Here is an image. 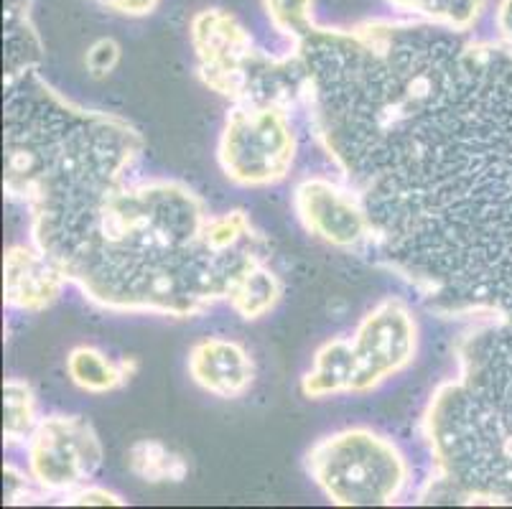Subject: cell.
I'll return each mask as SVG.
<instances>
[{
  "label": "cell",
  "mask_w": 512,
  "mask_h": 509,
  "mask_svg": "<svg viewBox=\"0 0 512 509\" xmlns=\"http://www.w3.org/2000/svg\"><path fill=\"white\" fill-rule=\"evenodd\" d=\"M316 146L360 194L377 265L439 316L512 324V46L416 18L314 26Z\"/></svg>",
  "instance_id": "obj_1"
},
{
  "label": "cell",
  "mask_w": 512,
  "mask_h": 509,
  "mask_svg": "<svg viewBox=\"0 0 512 509\" xmlns=\"http://www.w3.org/2000/svg\"><path fill=\"white\" fill-rule=\"evenodd\" d=\"M143 151L128 120L67 100L41 72L6 90L3 189L85 301L169 319L217 303L242 321L276 311L283 283L248 212L214 214L184 181L141 176Z\"/></svg>",
  "instance_id": "obj_2"
},
{
  "label": "cell",
  "mask_w": 512,
  "mask_h": 509,
  "mask_svg": "<svg viewBox=\"0 0 512 509\" xmlns=\"http://www.w3.org/2000/svg\"><path fill=\"white\" fill-rule=\"evenodd\" d=\"M454 362L421 415L431 466L416 504L512 507V324L469 321Z\"/></svg>",
  "instance_id": "obj_3"
},
{
  "label": "cell",
  "mask_w": 512,
  "mask_h": 509,
  "mask_svg": "<svg viewBox=\"0 0 512 509\" xmlns=\"http://www.w3.org/2000/svg\"><path fill=\"white\" fill-rule=\"evenodd\" d=\"M197 77L232 105L304 107L309 74L296 49L276 56L225 8H202L189 23Z\"/></svg>",
  "instance_id": "obj_4"
},
{
  "label": "cell",
  "mask_w": 512,
  "mask_h": 509,
  "mask_svg": "<svg viewBox=\"0 0 512 509\" xmlns=\"http://www.w3.org/2000/svg\"><path fill=\"white\" fill-rule=\"evenodd\" d=\"M421 329L411 303L388 296L370 308L347 336L329 339L299 382L304 398L367 395L406 372L418 357Z\"/></svg>",
  "instance_id": "obj_5"
},
{
  "label": "cell",
  "mask_w": 512,
  "mask_h": 509,
  "mask_svg": "<svg viewBox=\"0 0 512 509\" xmlns=\"http://www.w3.org/2000/svg\"><path fill=\"white\" fill-rule=\"evenodd\" d=\"M304 466L319 492L337 507H393L413 479L403 448L367 426L319 438L306 451Z\"/></svg>",
  "instance_id": "obj_6"
},
{
  "label": "cell",
  "mask_w": 512,
  "mask_h": 509,
  "mask_svg": "<svg viewBox=\"0 0 512 509\" xmlns=\"http://www.w3.org/2000/svg\"><path fill=\"white\" fill-rule=\"evenodd\" d=\"M299 133L291 112L276 105H232L217 140V161L230 184L271 189L291 176Z\"/></svg>",
  "instance_id": "obj_7"
},
{
  "label": "cell",
  "mask_w": 512,
  "mask_h": 509,
  "mask_svg": "<svg viewBox=\"0 0 512 509\" xmlns=\"http://www.w3.org/2000/svg\"><path fill=\"white\" fill-rule=\"evenodd\" d=\"M23 446L29 474L49 497L92 484L105 459L100 436L85 415H44Z\"/></svg>",
  "instance_id": "obj_8"
},
{
  "label": "cell",
  "mask_w": 512,
  "mask_h": 509,
  "mask_svg": "<svg viewBox=\"0 0 512 509\" xmlns=\"http://www.w3.org/2000/svg\"><path fill=\"white\" fill-rule=\"evenodd\" d=\"M293 212L301 227L324 245L347 252H367L372 222L360 194L342 179L311 174L293 186Z\"/></svg>",
  "instance_id": "obj_9"
},
{
  "label": "cell",
  "mask_w": 512,
  "mask_h": 509,
  "mask_svg": "<svg viewBox=\"0 0 512 509\" xmlns=\"http://www.w3.org/2000/svg\"><path fill=\"white\" fill-rule=\"evenodd\" d=\"M67 278L39 247L11 245L3 255V301L8 311L41 314L62 298Z\"/></svg>",
  "instance_id": "obj_10"
},
{
  "label": "cell",
  "mask_w": 512,
  "mask_h": 509,
  "mask_svg": "<svg viewBox=\"0 0 512 509\" xmlns=\"http://www.w3.org/2000/svg\"><path fill=\"white\" fill-rule=\"evenodd\" d=\"M186 370L194 385L220 400L242 398L258 377L253 354L227 336H207L194 344Z\"/></svg>",
  "instance_id": "obj_11"
},
{
  "label": "cell",
  "mask_w": 512,
  "mask_h": 509,
  "mask_svg": "<svg viewBox=\"0 0 512 509\" xmlns=\"http://www.w3.org/2000/svg\"><path fill=\"white\" fill-rule=\"evenodd\" d=\"M44 44L31 18V0H6L3 6V90L26 74L41 72Z\"/></svg>",
  "instance_id": "obj_12"
},
{
  "label": "cell",
  "mask_w": 512,
  "mask_h": 509,
  "mask_svg": "<svg viewBox=\"0 0 512 509\" xmlns=\"http://www.w3.org/2000/svg\"><path fill=\"white\" fill-rule=\"evenodd\" d=\"M138 372L136 359H115L102 349L82 344L67 354V375L79 390L92 392V395H105V392L123 390Z\"/></svg>",
  "instance_id": "obj_13"
},
{
  "label": "cell",
  "mask_w": 512,
  "mask_h": 509,
  "mask_svg": "<svg viewBox=\"0 0 512 509\" xmlns=\"http://www.w3.org/2000/svg\"><path fill=\"white\" fill-rule=\"evenodd\" d=\"M125 466L146 484H181L189 476V461L156 438H141L128 448Z\"/></svg>",
  "instance_id": "obj_14"
},
{
  "label": "cell",
  "mask_w": 512,
  "mask_h": 509,
  "mask_svg": "<svg viewBox=\"0 0 512 509\" xmlns=\"http://www.w3.org/2000/svg\"><path fill=\"white\" fill-rule=\"evenodd\" d=\"M385 3L400 16L454 28L462 34H472L487 11V0H385Z\"/></svg>",
  "instance_id": "obj_15"
},
{
  "label": "cell",
  "mask_w": 512,
  "mask_h": 509,
  "mask_svg": "<svg viewBox=\"0 0 512 509\" xmlns=\"http://www.w3.org/2000/svg\"><path fill=\"white\" fill-rule=\"evenodd\" d=\"M39 423L36 392L26 380L8 377L3 382V441L6 446H21L29 441Z\"/></svg>",
  "instance_id": "obj_16"
},
{
  "label": "cell",
  "mask_w": 512,
  "mask_h": 509,
  "mask_svg": "<svg viewBox=\"0 0 512 509\" xmlns=\"http://www.w3.org/2000/svg\"><path fill=\"white\" fill-rule=\"evenodd\" d=\"M263 11L273 31L291 46L316 23V0H263Z\"/></svg>",
  "instance_id": "obj_17"
},
{
  "label": "cell",
  "mask_w": 512,
  "mask_h": 509,
  "mask_svg": "<svg viewBox=\"0 0 512 509\" xmlns=\"http://www.w3.org/2000/svg\"><path fill=\"white\" fill-rule=\"evenodd\" d=\"M3 476H6V492H3V504L8 507H23V504H36L41 499H46L49 494L34 482V476L21 469H16L13 464L3 466Z\"/></svg>",
  "instance_id": "obj_18"
},
{
  "label": "cell",
  "mask_w": 512,
  "mask_h": 509,
  "mask_svg": "<svg viewBox=\"0 0 512 509\" xmlns=\"http://www.w3.org/2000/svg\"><path fill=\"white\" fill-rule=\"evenodd\" d=\"M120 56H123V49L115 39L105 36V39H97L95 44L87 49L85 54V67L90 72V77L105 79L107 74H113L120 64Z\"/></svg>",
  "instance_id": "obj_19"
},
{
  "label": "cell",
  "mask_w": 512,
  "mask_h": 509,
  "mask_svg": "<svg viewBox=\"0 0 512 509\" xmlns=\"http://www.w3.org/2000/svg\"><path fill=\"white\" fill-rule=\"evenodd\" d=\"M57 504H67V507H125V499L118 492H110L105 487L85 484V487L57 497Z\"/></svg>",
  "instance_id": "obj_20"
},
{
  "label": "cell",
  "mask_w": 512,
  "mask_h": 509,
  "mask_svg": "<svg viewBox=\"0 0 512 509\" xmlns=\"http://www.w3.org/2000/svg\"><path fill=\"white\" fill-rule=\"evenodd\" d=\"M92 3L125 18H146L161 6V0H92Z\"/></svg>",
  "instance_id": "obj_21"
},
{
  "label": "cell",
  "mask_w": 512,
  "mask_h": 509,
  "mask_svg": "<svg viewBox=\"0 0 512 509\" xmlns=\"http://www.w3.org/2000/svg\"><path fill=\"white\" fill-rule=\"evenodd\" d=\"M492 26L497 31V39L512 46V0H497L492 11Z\"/></svg>",
  "instance_id": "obj_22"
}]
</instances>
